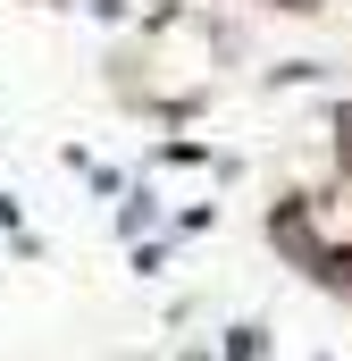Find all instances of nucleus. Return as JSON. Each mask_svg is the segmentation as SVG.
Segmentation results:
<instances>
[{
    "label": "nucleus",
    "mask_w": 352,
    "mask_h": 361,
    "mask_svg": "<svg viewBox=\"0 0 352 361\" xmlns=\"http://www.w3.org/2000/svg\"><path fill=\"white\" fill-rule=\"evenodd\" d=\"M268 244H277L294 269H310V261L327 252V235H319V219H310V202H302V193H285V202L268 210Z\"/></svg>",
    "instance_id": "f257e3e1"
},
{
    "label": "nucleus",
    "mask_w": 352,
    "mask_h": 361,
    "mask_svg": "<svg viewBox=\"0 0 352 361\" xmlns=\"http://www.w3.org/2000/svg\"><path fill=\"white\" fill-rule=\"evenodd\" d=\"M310 277H319L327 294H352V244H327V252L310 261Z\"/></svg>",
    "instance_id": "f03ea898"
},
{
    "label": "nucleus",
    "mask_w": 352,
    "mask_h": 361,
    "mask_svg": "<svg viewBox=\"0 0 352 361\" xmlns=\"http://www.w3.org/2000/svg\"><path fill=\"white\" fill-rule=\"evenodd\" d=\"M260 353H268V328H252V319L218 336V361H260Z\"/></svg>",
    "instance_id": "7ed1b4c3"
},
{
    "label": "nucleus",
    "mask_w": 352,
    "mask_h": 361,
    "mask_svg": "<svg viewBox=\"0 0 352 361\" xmlns=\"http://www.w3.org/2000/svg\"><path fill=\"white\" fill-rule=\"evenodd\" d=\"M151 219H160V202H151V193H126V210H118V227H126L134 244L151 235Z\"/></svg>",
    "instance_id": "20e7f679"
},
{
    "label": "nucleus",
    "mask_w": 352,
    "mask_h": 361,
    "mask_svg": "<svg viewBox=\"0 0 352 361\" xmlns=\"http://www.w3.org/2000/svg\"><path fill=\"white\" fill-rule=\"evenodd\" d=\"M336 169H344V185H352V101H336Z\"/></svg>",
    "instance_id": "39448f33"
},
{
    "label": "nucleus",
    "mask_w": 352,
    "mask_h": 361,
    "mask_svg": "<svg viewBox=\"0 0 352 361\" xmlns=\"http://www.w3.org/2000/svg\"><path fill=\"white\" fill-rule=\"evenodd\" d=\"M268 8H319V0H268Z\"/></svg>",
    "instance_id": "423d86ee"
}]
</instances>
